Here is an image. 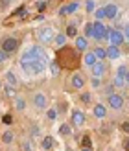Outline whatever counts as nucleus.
Segmentation results:
<instances>
[{"label":"nucleus","instance_id":"nucleus-50","mask_svg":"<svg viewBox=\"0 0 129 151\" xmlns=\"http://www.w3.org/2000/svg\"><path fill=\"white\" fill-rule=\"evenodd\" d=\"M0 88H2V83H0Z\"/></svg>","mask_w":129,"mask_h":151},{"label":"nucleus","instance_id":"nucleus-13","mask_svg":"<svg viewBox=\"0 0 129 151\" xmlns=\"http://www.w3.org/2000/svg\"><path fill=\"white\" fill-rule=\"evenodd\" d=\"M103 11H105V19H115L116 13H118V7L115 4H107L103 7Z\"/></svg>","mask_w":129,"mask_h":151},{"label":"nucleus","instance_id":"nucleus-24","mask_svg":"<svg viewBox=\"0 0 129 151\" xmlns=\"http://www.w3.org/2000/svg\"><path fill=\"white\" fill-rule=\"evenodd\" d=\"M6 81H7V85H11V87H17V78H15V74L13 72H9V70H7L6 72Z\"/></svg>","mask_w":129,"mask_h":151},{"label":"nucleus","instance_id":"nucleus-44","mask_svg":"<svg viewBox=\"0 0 129 151\" xmlns=\"http://www.w3.org/2000/svg\"><path fill=\"white\" fill-rule=\"evenodd\" d=\"M122 131L129 134V122H124V124H122Z\"/></svg>","mask_w":129,"mask_h":151},{"label":"nucleus","instance_id":"nucleus-1","mask_svg":"<svg viewBox=\"0 0 129 151\" xmlns=\"http://www.w3.org/2000/svg\"><path fill=\"white\" fill-rule=\"evenodd\" d=\"M55 61L59 63L61 68H76L79 65V55H78V50H74L70 46H61L57 52V57Z\"/></svg>","mask_w":129,"mask_h":151},{"label":"nucleus","instance_id":"nucleus-17","mask_svg":"<svg viewBox=\"0 0 129 151\" xmlns=\"http://www.w3.org/2000/svg\"><path fill=\"white\" fill-rule=\"evenodd\" d=\"M41 146H43V149H46V151H50L52 147H54V137H52V134H46V137L43 138V142H41Z\"/></svg>","mask_w":129,"mask_h":151},{"label":"nucleus","instance_id":"nucleus-15","mask_svg":"<svg viewBox=\"0 0 129 151\" xmlns=\"http://www.w3.org/2000/svg\"><path fill=\"white\" fill-rule=\"evenodd\" d=\"M92 114L96 118H105V114H107V109H105V105H94V109H92Z\"/></svg>","mask_w":129,"mask_h":151},{"label":"nucleus","instance_id":"nucleus-51","mask_svg":"<svg viewBox=\"0 0 129 151\" xmlns=\"http://www.w3.org/2000/svg\"><path fill=\"white\" fill-rule=\"evenodd\" d=\"M66 151H70V149H66Z\"/></svg>","mask_w":129,"mask_h":151},{"label":"nucleus","instance_id":"nucleus-31","mask_svg":"<svg viewBox=\"0 0 129 151\" xmlns=\"http://www.w3.org/2000/svg\"><path fill=\"white\" fill-rule=\"evenodd\" d=\"M22 151H33V144H32V140H24L22 142Z\"/></svg>","mask_w":129,"mask_h":151},{"label":"nucleus","instance_id":"nucleus-47","mask_svg":"<svg viewBox=\"0 0 129 151\" xmlns=\"http://www.w3.org/2000/svg\"><path fill=\"white\" fill-rule=\"evenodd\" d=\"M124 149H125V151H129V137H127V138H125V142H124Z\"/></svg>","mask_w":129,"mask_h":151},{"label":"nucleus","instance_id":"nucleus-18","mask_svg":"<svg viewBox=\"0 0 129 151\" xmlns=\"http://www.w3.org/2000/svg\"><path fill=\"white\" fill-rule=\"evenodd\" d=\"M96 61H98V59H96V55L92 54V52H87L85 57H83V63H85V66H92Z\"/></svg>","mask_w":129,"mask_h":151},{"label":"nucleus","instance_id":"nucleus-8","mask_svg":"<svg viewBox=\"0 0 129 151\" xmlns=\"http://www.w3.org/2000/svg\"><path fill=\"white\" fill-rule=\"evenodd\" d=\"M70 124H72L74 127H83V124H85V112H83V111H79V109L72 111Z\"/></svg>","mask_w":129,"mask_h":151},{"label":"nucleus","instance_id":"nucleus-25","mask_svg":"<svg viewBox=\"0 0 129 151\" xmlns=\"http://www.w3.org/2000/svg\"><path fill=\"white\" fill-rule=\"evenodd\" d=\"M59 134H63V137H70V134H72V127L68 124H63L61 127H59Z\"/></svg>","mask_w":129,"mask_h":151},{"label":"nucleus","instance_id":"nucleus-36","mask_svg":"<svg viewBox=\"0 0 129 151\" xmlns=\"http://www.w3.org/2000/svg\"><path fill=\"white\" fill-rule=\"evenodd\" d=\"M39 134H41V127L39 125H32V137H39Z\"/></svg>","mask_w":129,"mask_h":151},{"label":"nucleus","instance_id":"nucleus-33","mask_svg":"<svg viewBox=\"0 0 129 151\" xmlns=\"http://www.w3.org/2000/svg\"><path fill=\"white\" fill-rule=\"evenodd\" d=\"M127 72H129V68H127L125 65L118 66V70H116V74H118V76H122V78H125V74H127Z\"/></svg>","mask_w":129,"mask_h":151},{"label":"nucleus","instance_id":"nucleus-48","mask_svg":"<svg viewBox=\"0 0 129 151\" xmlns=\"http://www.w3.org/2000/svg\"><path fill=\"white\" fill-rule=\"evenodd\" d=\"M79 151H92V147H87V146H81Z\"/></svg>","mask_w":129,"mask_h":151},{"label":"nucleus","instance_id":"nucleus-10","mask_svg":"<svg viewBox=\"0 0 129 151\" xmlns=\"http://www.w3.org/2000/svg\"><path fill=\"white\" fill-rule=\"evenodd\" d=\"M107 39L111 41V44L112 46H120L125 39H124V33H120V32H116V29H111V33H109V37Z\"/></svg>","mask_w":129,"mask_h":151},{"label":"nucleus","instance_id":"nucleus-32","mask_svg":"<svg viewBox=\"0 0 129 151\" xmlns=\"http://www.w3.org/2000/svg\"><path fill=\"white\" fill-rule=\"evenodd\" d=\"M46 118L52 120V122H54V120H57V111H55V109H48V111H46Z\"/></svg>","mask_w":129,"mask_h":151},{"label":"nucleus","instance_id":"nucleus-41","mask_svg":"<svg viewBox=\"0 0 129 151\" xmlns=\"http://www.w3.org/2000/svg\"><path fill=\"white\" fill-rule=\"evenodd\" d=\"M44 7H46V2H43V0H39V2H37V9H39V11H43Z\"/></svg>","mask_w":129,"mask_h":151},{"label":"nucleus","instance_id":"nucleus-9","mask_svg":"<svg viewBox=\"0 0 129 151\" xmlns=\"http://www.w3.org/2000/svg\"><path fill=\"white\" fill-rule=\"evenodd\" d=\"M32 103H33V107L35 109H46V96H44L43 92H35L33 98H32Z\"/></svg>","mask_w":129,"mask_h":151},{"label":"nucleus","instance_id":"nucleus-46","mask_svg":"<svg viewBox=\"0 0 129 151\" xmlns=\"http://www.w3.org/2000/svg\"><path fill=\"white\" fill-rule=\"evenodd\" d=\"M112 90H115V87H112V85H109L107 88H105V94H112Z\"/></svg>","mask_w":129,"mask_h":151},{"label":"nucleus","instance_id":"nucleus-7","mask_svg":"<svg viewBox=\"0 0 129 151\" xmlns=\"http://www.w3.org/2000/svg\"><path fill=\"white\" fill-rule=\"evenodd\" d=\"M17 48H19V41L15 39V37H7V39H4L2 50L6 52V54H13V52H17Z\"/></svg>","mask_w":129,"mask_h":151},{"label":"nucleus","instance_id":"nucleus-35","mask_svg":"<svg viewBox=\"0 0 129 151\" xmlns=\"http://www.w3.org/2000/svg\"><path fill=\"white\" fill-rule=\"evenodd\" d=\"M2 122H4L6 125H11V124H13V116H11V114H4V116H2Z\"/></svg>","mask_w":129,"mask_h":151},{"label":"nucleus","instance_id":"nucleus-11","mask_svg":"<svg viewBox=\"0 0 129 151\" xmlns=\"http://www.w3.org/2000/svg\"><path fill=\"white\" fill-rule=\"evenodd\" d=\"M90 70H92L94 78H102V76L105 74V65H103V61H96L92 66H90Z\"/></svg>","mask_w":129,"mask_h":151},{"label":"nucleus","instance_id":"nucleus-43","mask_svg":"<svg viewBox=\"0 0 129 151\" xmlns=\"http://www.w3.org/2000/svg\"><path fill=\"white\" fill-rule=\"evenodd\" d=\"M100 85H102V81H100V78H94V79H92V87L96 88V87H100Z\"/></svg>","mask_w":129,"mask_h":151},{"label":"nucleus","instance_id":"nucleus-12","mask_svg":"<svg viewBox=\"0 0 129 151\" xmlns=\"http://www.w3.org/2000/svg\"><path fill=\"white\" fill-rule=\"evenodd\" d=\"M83 85H85V78H83V74H74L72 76V87L76 90L83 88Z\"/></svg>","mask_w":129,"mask_h":151},{"label":"nucleus","instance_id":"nucleus-6","mask_svg":"<svg viewBox=\"0 0 129 151\" xmlns=\"http://www.w3.org/2000/svg\"><path fill=\"white\" fill-rule=\"evenodd\" d=\"M107 103H109V107L111 109H115V111H120L124 107V98L120 96V94H109V98H107Z\"/></svg>","mask_w":129,"mask_h":151},{"label":"nucleus","instance_id":"nucleus-21","mask_svg":"<svg viewBox=\"0 0 129 151\" xmlns=\"http://www.w3.org/2000/svg\"><path fill=\"white\" fill-rule=\"evenodd\" d=\"M54 42H55V46L57 48H61V46H65V42H66V35H63V33H55V37H54Z\"/></svg>","mask_w":129,"mask_h":151},{"label":"nucleus","instance_id":"nucleus-40","mask_svg":"<svg viewBox=\"0 0 129 151\" xmlns=\"http://www.w3.org/2000/svg\"><path fill=\"white\" fill-rule=\"evenodd\" d=\"M6 59H7V54H6V52H4L2 48H0V65H2V63L6 61Z\"/></svg>","mask_w":129,"mask_h":151},{"label":"nucleus","instance_id":"nucleus-20","mask_svg":"<svg viewBox=\"0 0 129 151\" xmlns=\"http://www.w3.org/2000/svg\"><path fill=\"white\" fill-rule=\"evenodd\" d=\"M15 109H17V111H24L26 109V100H24V98H22V96H17V98H15Z\"/></svg>","mask_w":129,"mask_h":151},{"label":"nucleus","instance_id":"nucleus-34","mask_svg":"<svg viewBox=\"0 0 129 151\" xmlns=\"http://www.w3.org/2000/svg\"><path fill=\"white\" fill-rule=\"evenodd\" d=\"M85 37H87V39H89V37H92V22L85 24Z\"/></svg>","mask_w":129,"mask_h":151},{"label":"nucleus","instance_id":"nucleus-4","mask_svg":"<svg viewBox=\"0 0 129 151\" xmlns=\"http://www.w3.org/2000/svg\"><path fill=\"white\" fill-rule=\"evenodd\" d=\"M111 33V28H105L102 24V20H96L92 22V37L96 41H103V39H107Z\"/></svg>","mask_w":129,"mask_h":151},{"label":"nucleus","instance_id":"nucleus-30","mask_svg":"<svg viewBox=\"0 0 129 151\" xmlns=\"http://www.w3.org/2000/svg\"><path fill=\"white\" fill-rule=\"evenodd\" d=\"M65 35H66V37H78V29H76V26H68Z\"/></svg>","mask_w":129,"mask_h":151},{"label":"nucleus","instance_id":"nucleus-39","mask_svg":"<svg viewBox=\"0 0 129 151\" xmlns=\"http://www.w3.org/2000/svg\"><path fill=\"white\" fill-rule=\"evenodd\" d=\"M26 13H28V9H26V7H24V6H22V7H19V9H17V11H15L13 15H15V17H17V15H26Z\"/></svg>","mask_w":129,"mask_h":151},{"label":"nucleus","instance_id":"nucleus-37","mask_svg":"<svg viewBox=\"0 0 129 151\" xmlns=\"http://www.w3.org/2000/svg\"><path fill=\"white\" fill-rule=\"evenodd\" d=\"M85 6H87V11H94V7H96L94 0H87V2H85Z\"/></svg>","mask_w":129,"mask_h":151},{"label":"nucleus","instance_id":"nucleus-23","mask_svg":"<svg viewBox=\"0 0 129 151\" xmlns=\"http://www.w3.org/2000/svg\"><path fill=\"white\" fill-rule=\"evenodd\" d=\"M13 140H15V133H13V131H6V133H2V142H4V144H11Z\"/></svg>","mask_w":129,"mask_h":151},{"label":"nucleus","instance_id":"nucleus-28","mask_svg":"<svg viewBox=\"0 0 129 151\" xmlns=\"http://www.w3.org/2000/svg\"><path fill=\"white\" fill-rule=\"evenodd\" d=\"M112 85H115V87H124L125 85V79L122 78V76H115V79H112Z\"/></svg>","mask_w":129,"mask_h":151},{"label":"nucleus","instance_id":"nucleus-27","mask_svg":"<svg viewBox=\"0 0 129 151\" xmlns=\"http://www.w3.org/2000/svg\"><path fill=\"white\" fill-rule=\"evenodd\" d=\"M4 94H6L7 98H15L17 90H15V87H11V85H6V87H4Z\"/></svg>","mask_w":129,"mask_h":151},{"label":"nucleus","instance_id":"nucleus-16","mask_svg":"<svg viewBox=\"0 0 129 151\" xmlns=\"http://www.w3.org/2000/svg\"><path fill=\"white\" fill-rule=\"evenodd\" d=\"M105 54H107V57L109 59H118L120 57V50H118V46H107V50H105Z\"/></svg>","mask_w":129,"mask_h":151},{"label":"nucleus","instance_id":"nucleus-26","mask_svg":"<svg viewBox=\"0 0 129 151\" xmlns=\"http://www.w3.org/2000/svg\"><path fill=\"white\" fill-rule=\"evenodd\" d=\"M50 72L54 74V76H57L59 72H61V66H59L57 61H50Z\"/></svg>","mask_w":129,"mask_h":151},{"label":"nucleus","instance_id":"nucleus-5","mask_svg":"<svg viewBox=\"0 0 129 151\" xmlns=\"http://www.w3.org/2000/svg\"><path fill=\"white\" fill-rule=\"evenodd\" d=\"M54 37H55V32H54V28H50V26H43V28L37 29V39L41 42H52Z\"/></svg>","mask_w":129,"mask_h":151},{"label":"nucleus","instance_id":"nucleus-2","mask_svg":"<svg viewBox=\"0 0 129 151\" xmlns=\"http://www.w3.org/2000/svg\"><path fill=\"white\" fill-rule=\"evenodd\" d=\"M46 63H48V59H32L30 63H20V68L28 76H39L46 68Z\"/></svg>","mask_w":129,"mask_h":151},{"label":"nucleus","instance_id":"nucleus-49","mask_svg":"<svg viewBox=\"0 0 129 151\" xmlns=\"http://www.w3.org/2000/svg\"><path fill=\"white\" fill-rule=\"evenodd\" d=\"M124 79H125V83H129V72L125 74V78H124Z\"/></svg>","mask_w":129,"mask_h":151},{"label":"nucleus","instance_id":"nucleus-14","mask_svg":"<svg viewBox=\"0 0 129 151\" xmlns=\"http://www.w3.org/2000/svg\"><path fill=\"white\" fill-rule=\"evenodd\" d=\"M87 48H89L87 37H76V50H78V52H85Z\"/></svg>","mask_w":129,"mask_h":151},{"label":"nucleus","instance_id":"nucleus-19","mask_svg":"<svg viewBox=\"0 0 129 151\" xmlns=\"http://www.w3.org/2000/svg\"><path fill=\"white\" fill-rule=\"evenodd\" d=\"M78 9V2H72L70 6H63L61 9H59V15H66V13H74Z\"/></svg>","mask_w":129,"mask_h":151},{"label":"nucleus","instance_id":"nucleus-38","mask_svg":"<svg viewBox=\"0 0 129 151\" xmlns=\"http://www.w3.org/2000/svg\"><path fill=\"white\" fill-rule=\"evenodd\" d=\"M81 101H83V103H90V94H89V92H83V94H81Z\"/></svg>","mask_w":129,"mask_h":151},{"label":"nucleus","instance_id":"nucleus-29","mask_svg":"<svg viewBox=\"0 0 129 151\" xmlns=\"http://www.w3.org/2000/svg\"><path fill=\"white\" fill-rule=\"evenodd\" d=\"M94 17H96V20H103V19H105V11H103V7H98V9L94 11Z\"/></svg>","mask_w":129,"mask_h":151},{"label":"nucleus","instance_id":"nucleus-45","mask_svg":"<svg viewBox=\"0 0 129 151\" xmlns=\"http://www.w3.org/2000/svg\"><path fill=\"white\" fill-rule=\"evenodd\" d=\"M124 39H127L129 41V24L125 26V29H124Z\"/></svg>","mask_w":129,"mask_h":151},{"label":"nucleus","instance_id":"nucleus-3","mask_svg":"<svg viewBox=\"0 0 129 151\" xmlns=\"http://www.w3.org/2000/svg\"><path fill=\"white\" fill-rule=\"evenodd\" d=\"M32 59H48V57H46V52L41 46H30L24 54L20 55V63H30Z\"/></svg>","mask_w":129,"mask_h":151},{"label":"nucleus","instance_id":"nucleus-22","mask_svg":"<svg viewBox=\"0 0 129 151\" xmlns=\"http://www.w3.org/2000/svg\"><path fill=\"white\" fill-rule=\"evenodd\" d=\"M92 54L96 55V59H98V61H103V59L107 57V54H105V50H103L102 46H96V48H94V52H92Z\"/></svg>","mask_w":129,"mask_h":151},{"label":"nucleus","instance_id":"nucleus-42","mask_svg":"<svg viewBox=\"0 0 129 151\" xmlns=\"http://www.w3.org/2000/svg\"><path fill=\"white\" fill-rule=\"evenodd\" d=\"M81 146H87V147H90V138H89V137H83Z\"/></svg>","mask_w":129,"mask_h":151}]
</instances>
